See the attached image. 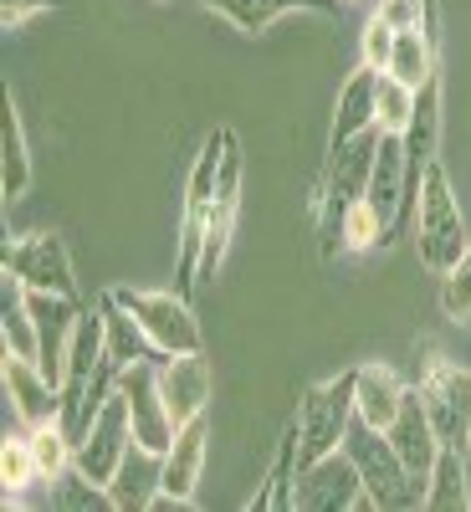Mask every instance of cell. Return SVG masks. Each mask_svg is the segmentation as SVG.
Segmentation results:
<instances>
[{
    "label": "cell",
    "instance_id": "obj_30",
    "mask_svg": "<svg viewBox=\"0 0 471 512\" xmlns=\"http://www.w3.org/2000/svg\"><path fill=\"white\" fill-rule=\"evenodd\" d=\"M0 482H6V502L16 492H26L31 482H41V466H36L26 436H6V446H0Z\"/></svg>",
    "mask_w": 471,
    "mask_h": 512
},
{
    "label": "cell",
    "instance_id": "obj_17",
    "mask_svg": "<svg viewBox=\"0 0 471 512\" xmlns=\"http://www.w3.org/2000/svg\"><path fill=\"white\" fill-rule=\"evenodd\" d=\"M405 169H410V190L420 195V180L436 159V144H441V77H431L425 88L415 93V113L405 123Z\"/></svg>",
    "mask_w": 471,
    "mask_h": 512
},
{
    "label": "cell",
    "instance_id": "obj_25",
    "mask_svg": "<svg viewBox=\"0 0 471 512\" xmlns=\"http://www.w3.org/2000/svg\"><path fill=\"white\" fill-rule=\"evenodd\" d=\"M390 77H400L405 88H425L436 72V36L425 31V26H410V31H395V52H390V67H384Z\"/></svg>",
    "mask_w": 471,
    "mask_h": 512
},
{
    "label": "cell",
    "instance_id": "obj_23",
    "mask_svg": "<svg viewBox=\"0 0 471 512\" xmlns=\"http://www.w3.org/2000/svg\"><path fill=\"white\" fill-rule=\"evenodd\" d=\"M26 190H31V149H26V128H21L16 98L6 88V123H0V200H6V210Z\"/></svg>",
    "mask_w": 471,
    "mask_h": 512
},
{
    "label": "cell",
    "instance_id": "obj_32",
    "mask_svg": "<svg viewBox=\"0 0 471 512\" xmlns=\"http://www.w3.org/2000/svg\"><path fill=\"white\" fill-rule=\"evenodd\" d=\"M390 52H395V26H390V21H379V16H369V21H364V36H359V57H364V67L384 72V67H390Z\"/></svg>",
    "mask_w": 471,
    "mask_h": 512
},
{
    "label": "cell",
    "instance_id": "obj_27",
    "mask_svg": "<svg viewBox=\"0 0 471 512\" xmlns=\"http://www.w3.org/2000/svg\"><path fill=\"white\" fill-rule=\"evenodd\" d=\"M52 507H57V512H103V507H113V492H108L103 482H93V477L72 461L67 472L52 482Z\"/></svg>",
    "mask_w": 471,
    "mask_h": 512
},
{
    "label": "cell",
    "instance_id": "obj_24",
    "mask_svg": "<svg viewBox=\"0 0 471 512\" xmlns=\"http://www.w3.org/2000/svg\"><path fill=\"white\" fill-rule=\"evenodd\" d=\"M410 384L390 369V364H359V384H354V410L369 420V425H390L400 415V400H405Z\"/></svg>",
    "mask_w": 471,
    "mask_h": 512
},
{
    "label": "cell",
    "instance_id": "obj_13",
    "mask_svg": "<svg viewBox=\"0 0 471 512\" xmlns=\"http://www.w3.org/2000/svg\"><path fill=\"white\" fill-rule=\"evenodd\" d=\"M205 451H210V420L195 415V420L180 425L175 446L164 451V482H159L149 507H190L195 502V482L205 472Z\"/></svg>",
    "mask_w": 471,
    "mask_h": 512
},
{
    "label": "cell",
    "instance_id": "obj_6",
    "mask_svg": "<svg viewBox=\"0 0 471 512\" xmlns=\"http://www.w3.org/2000/svg\"><path fill=\"white\" fill-rule=\"evenodd\" d=\"M108 292L139 318V328L149 333V344L164 359L169 354H205L200 318H195L185 292H149V287H108Z\"/></svg>",
    "mask_w": 471,
    "mask_h": 512
},
{
    "label": "cell",
    "instance_id": "obj_19",
    "mask_svg": "<svg viewBox=\"0 0 471 512\" xmlns=\"http://www.w3.org/2000/svg\"><path fill=\"white\" fill-rule=\"evenodd\" d=\"M195 6L216 11L221 21H231L241 36H262L272 21L292 16V11H313V16H333L338 0H195Z\"/></svg>",
    "mask_w": 471,
    "mask_h": 512
},
{
    "label": "cell",
    "instance_id": "obj_11",
    "mask_svg": "<svg viewBox=\"0 0 471 512\" xmlns=\"http://www.w3.org/2000/svg\"><path fill=\"white\" fill-rule=\"evenodd\" d=\"M128 446H134V415H128V400L113 390L108 395V405L93 415V425H88V436L77 441V451H72V461L88 472L93 482H113V472L123 466V456H128Z\"/></svg>",
    "mask_w": 471,
    "mask_h": 512
},
{
    "label": "cell",
    "instance_id": "obj_9",
    "mask_svg": "<svg viewBox=\"0 0 471 512\" xmlns=\"http://www.w3.org/2000/svg\"><path fill=\"white\" fill-rule=\"evenodd\" d=\"M354 512L369 507L364 497V477L349 451H328L323 461H308L297 472V492H292V512Z\"/></svg>",
    "mask_w": 471,
    "mask_h": 512
},
{
    "label": "cell",
    "instance_id": "obj_18",
    "mask_svg": "<svg viewBox=\"0 0 471 512\" xmlns=\"http://www.w3.org/2000/svg\"><path fill=\"white\" fill-rule=\"evenodd\" d=\"M297 472H303V431H297V415L282 425L277 456L267 466L262 487L246 502V512H292V492H297Z\"/></svg>",
    "mask_w": 471,
    "mask_h": 512
},
{
    "label": "cell",
    "instance_id": "obj_10",
    "mask_svg": "<svg viewBox=\"0 0 471 512\" xmlns=\"http://www.w3.org/2000/svg\"><path fill=\"white\" fill-rule=\"evenodd\" d=\"M118 395L128 400V415H134V441L144 446V451H154V456H164L169 446H175V436H180V425H175V415H169V405H164V390H159V364H128L123 374H118Z\"/></svg>",
    "mask_w": 471,
    "mask_h": 512
},
{
    "label": "cell",
    "instance_id": "obj_4",
    "mask_svg": "<svg viewBox=\"0 0 471 512\" xmlns=\"http://www.w3.org/2000/svg\"><path fill=\"white\" fill-rule=\"evenodd\" d=\"M410 236H415L420 267L436 272V277H446L461 262V251L471 246L466 216H461V205L451 195V180H446V164L441 159H431V169H425V180H420V205H415Z\"/></svg>",
    "mask_w": 471,
    "mask_h": 512
},
{
    "label": "cell",
    "instance_id": "obj_16",
    "mask_svg": "<svg viewBox=\"0 0 471 512\" xmlns=\"http://www.w3.org/2000/svg\"><path fill=\"white\" fill-rule=\"evenodd\" d=\"M159 390H164V405H169V415H175V425L205 415L210 410V364H205V354L159 359Z\"/></svg>",
    "mask_w": 471,
    "mask_h": 512
},
{
    "label": "cell",
    "instance_id": "obj_29",
    "mask_svg": "<svg viewBox=\"0 0 471 512\" xmlns=\"http://www.w3.org/2000/svg\"><path fill=\"white\" fill-rule=\"evenodd\" d=\"M374 113H379V128H384V134H405V123H410V113H415V88H405V82L390 77V72H379Z\"/></svg>",
    "mask_w": 471,
    "mask_h": 512
},
{
    "label": "cell",
    "instance_id": "obj_33",
    "mask_svg": "<svg viewBox=\"0 0 471 512\" xmlns=\"http://www.w3.org/2000/svg\"><path fill=\"white\" fill-rule=\"evenodd\" d=\"M62 0H0V21H6V31H16V26H26L31 16H41V11H57Z\"/></svg>",
    "mask_w": 471,
    "mask_h": 512
},
{
    "label": "cell",
    "instance_id": "obj_31",
    "mask_svg": "<svg viewBox=\"0 0 471 512\" xmlns=\"http://www.w3.org/2000/svg\"><path fill=\"white\" fill-rule=\"evenodd\" d=\"M441 313L451 323H471V246L461 251V262L441 277Z\"/></svg>",
    "mask_w": 471,
    "mask_h": 512
},
{
    "label": "cell",
    "instance_id": "obj_3",
    "mask_svg": "<svg viewBox=\"0 0 471 512\" xmlns=\"http://www.w3.org/2000/svg\"><path fill=\"white\" fill-rule=\"evenodd\" d=\"M231 128L205 134L190 180H185V210H180V251H175V292L195 297L200 287V251H205V226H210V205H216V180H221V159H226Z\"/></svg>",
    "mask_w": 471,
    "mask_h": 512
},
{
    "label": "cell",
    "instance_id": "obj_12",
    "mask_svg": "<svg viewBox=\"0 0 471 512\" xmlns=\"http://www.w3.org/2000/svg\"><path fill=\"white\" fill-rule=\"evenodd\" d=\"M241 139H226V159H221V180H216V205H210V226H205V251H200V282L216 277V267L226 262V246L236 236V216H241Z\"/></svg>",
    "mask_w": 471,
    "mask_h": 512
},
{
    "label": "cell",
    "instance_id": "obj_8",
    "mask_svg": "<svg viewBox=\"0 0 471 512\" xmlns=\"http://www.w3.org/2000/svg\"><path fill=\"white\" fill-rule=\"evenodd\" d=\"M420 400L436 420V436L441 446H456L466 451L471 446V369L431 354L425 359V374H420Z\"/></svg>",
    "mask_w": 471,
    "mask_h": 512
},
{
    "label": "cell",
    "instance_id": "obj_22",
    "mask_svg": "<svg viewBox=\"0 0 471 512\" xmlns=\"http://www.w3.org/2000/svg\"><path fill=\"white\" fill-rule=\"evenodd\" d=\"M159 482H164V456H154V451H144L134 441V446H128V456H123V466L113 472V482H108L113 507L118 512H144L154 502Z\"/></svg>",
    "mask_w": 471,
    "mask_h": 512
},
{
    "label": "cell",
    "instance_id": "obj_20",
    "mask_svg": "<svg viewBox=\"0 0 471 512\" xmlns=\"http://www.w3.org/2000/svg\"><path fill=\"white\" fill-rule=\"evenodd\" d=\"M374 88H379V72L359 62V72H349V82L338 88V103H333V128H328V149H333V144H349V139H359L364 128H379V113H374Z\"/></svg>",
    "mask_w": 471,
    "mask_h": 512
},
{
    "label": "cell",
    "instance_id": "obj_5",
    "mask_svg": "<svg viewBox=\"0 0 471 512\" xmlns=\"http://www.w3.org/2000/svg\"><path fill=\"white\" fill-rule=\"evenodd\" d=\"M354 384H359V369H344L323 384H308L303 400H297V431H303V466L308 461H323L328 451H344V436H349V420L359 415L354 410Z\"/></svg>",
    "mask_w": 471,
    "mask_h": 512
},
{
    "label": "cell",
    "instance_id": "obj_28",
    "mask_svg": "<svg viewBox=\"0 0 471 512\" xmlns=\"http://www.w3.org/2000/svg\"><path fill=\"white\" fill-rule=\"evenodd\" d=\"M26 441H31V456H36V466H41V482H57L67 466H72V436L62 431V420H52V425H36V431H26Z\"/></svg>",
    "mask_w": 471,
    "mask_h": 512
},
{
    "label": "cell",
    "instance_id": "obj_7",
    "mask_svg": "<svg viewBox=\"0 0 471 512\" xmlns=\"http://www.w3.org/2000/svg\"><path fill=\"white\" fill-rule=\"evenodd\" d=\"M0 272H11L26 292H62V297H82L77 272H72V251L62 236L52 231H31L0 246Z\"/></svg>",
    "mask_w": 471,
    "mask_h": 512
},
{
    "label": "cell",
    "instance_id": "obj_26",
    "mask_svg": "<svg viewBox=\"0 0 471 512\" xmlns=\"http://www.w3.org/2000/svg\"><path fill=\"white\" fill-rule=\"evenodd\" d=\"M425 507L431 512H466L471 507V487H466V451L441 446L431 477H425Z\"/></svg>",
    "mask_w": 471,
    "mask_h": 512
},
{
    "label": "cell",
    "instance_id": "obj_14",
    "mask_svg": "<svg viewBox=\"0 0 471 512\" xmlns=\"http://www.w3.org/2000/svg\"><path fill=\"white\" fill-rule=\"evenodd\" d=\"M6 400H11V410L26 431L52 425L62 415V390L41 374L36 359H21V354H6Z\"/></svg>",
    "mask_w": 471,
    "mask_h": 512
},
{
    "label": "cell",
    "instance_id": "obj_21",
    "mask_svg": "<svg viewBox=\"0 0 471 512\" xmlns=\"http://www.w3.org/2000/svg\"><path fill=\"white\" fill-rule=\"evenodd\" d=\"M98 303H103V354L118 364V374H123L128 364H144V359H149V364H159V359H164V354L149 344V333L139 328V318L128 313L113 292H103Z\"/></svg>",
    "mask_w": 471,
    "mask_h": 512
},
{
    "label": "cell",
    "instance_id": "obj_15",
    "mask_svg": "<svg viewBox=\"0 0 471 512\" xmlns=\"http://www.w3.org/2000/svg\"><path fill=\"white\" fill-rule=\"evenodd\" d=\"M384 436L395 441L400 461L410 466L415 477H431V466H436V456H441V436H436L431 410H425V400H420V384H415V390H405L400 415L384 425Z\"/></svg>",
    "mask_w": 471,
    "mask_h": 512
},
{
    "label": "cell",
    "instance_id": "obj_1",
    "mask_svg": "<svg viewBox=\"0 0 471 512\" xmlns=\"http://www.w3.org/2000/svg\"><path fill=\"white\" fill-rule=\"evenodd\" d=\"M379 139H384V128H364L359 139H349V144H333V149H328L323 180H318V195H313V216H318V251H323V262H333V256H338V226H344L349 205H359V200H364V190H369Z\"/></svg>",
    "mask_w": 471,
    "mask_h": 512
},
{
    "label": "cell",
    "instance_id": "obj_2",
    "mask_svg": "<svg viewBox=\"0 0 471 512\" xmlns=\"http://www.w3.org/2000/svg\"><path fill=\"white\" fill-rule=\"evenodd\" d=\"M344 451L354 456L359 477H364V497L369 507L379 512H415L425 507V477H415L410 466L400 461L395 441L379 431V425H369L364 415L349 420V436H344Z\"/></svg>",
    "mask_w": 471,
    "mask_h": 512
}]
</instances>
